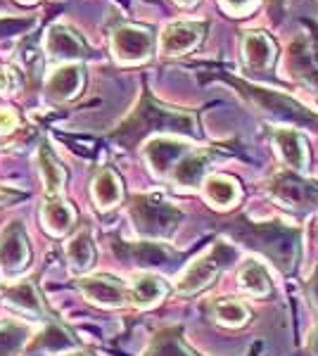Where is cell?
<instances>
[{"instance_id":"1","label":"cell","mask_w":318,"mask_h":356,"mask_svg":"<svg viewBox=\"0 0 318 356\" xmlns=\"http://www.w3.org/2000/svg\"><path fill=\"white\" fill-rule=\"evenodd\" d=\"M238 235L245 245H250L269 257L283 273L294 271L299 254H302V235H299V228L287 226L283 221L242 223Z\"/></svg>"},{"instance_id":"2","label":"cell","mask_w":318,"mask_h":356,"mask_svg":"<svg viewBox=\"0 0 318 356\" xmlns=\"http://www.w3.org/2000/svg\"><path fill=\"white\" fill-rule=\"evenodd\" d=\"M131 219L136 223L138 233L148 238H169L183 219L181 209L173 207L164 195L148 193L138 195L131 204Z\"/></svg>"},{"instance_id":"3","label":"cell","mask_w":318,"mask_h":356,"mask_svg":"<svg viewBox=\"0 0 318 356\" xmlns=\"http://www.w3.org/2000/svg\"><path fill=\"white\" fill-rule=\"evenodd\" d=\"M228 81L233 83L252 105H257L259 110L264 114H269V117L280 119V122L297 124V126H306V129H318V119L306 110L304 105L292 100V97L276 93V90H269V88H259V86H252L247 81H238V79H228Z\"/></svg>"},{"instance_id":"4","label":"cell","mask_w":318,"mask_h":356,"mask_svg":"<svg viewBox=\"0 0 318 356\" xmlns=\"http://www.w3.org/2000/svg\"><path fill=\"white\" fill-rule=\"evenodd\" d=\"M238 252L235 247H230L228 243H216L214 247H209V252L200 257V259L190 261L188 268L181 273V278L176 280V290L181 295H195V292L205 290L207 285L214 283L218 273L225 271L230 264L235 261Z\"/></svg>"},{"instance_id":"5","label":"cell","mask_w":318,"mask_h":356,"mask_svg":"<svg viewBox=\"0 0 318 356\" xmlns=\"http://www.w3.org/2000/svg\"><path fill=\"white\" fill-rule=\"evenodd\" d=\"M154 129H176V131H188L193 134L195 131V119L190 114H183V112H171V110H164V107H157L154 102H145L129 124H124V129L119 131V138H126L129 136L131 140H136L141 134H148V131H154Z\"/></svg>"},{"instance_id":"6","label":"cell","mask_w":318,"mask_h":356,"mask_svg":"<svg viewBox=\"0 0 318 356\" xmlns=\"http://www.w3.org/2000/svg\"><path fill=\"white\" fill-rule=\"evenodd\" d=\"M266 193L290 209H318V186L297 176V171H278L266 181Z\"/></svg>"},{"instance_id":"7","label":"cell","mask_w":318,"mask_h":356,"mask_svg":"<svg viewBox=\"0 0 318 356\" xmlns=\"http://www.w3.org/2000/svg\"><path fill=\"white\" fill-rule=\"evenodd\" d=\"M79 290L84 292V297L88 302L105 309H119L131 300L129 288L124 283H119L117 278H109V275H88V278H81Z\"/></svg>"},{"instance_id":"8","label":"cell","mask_w":318,"mask_h":356,"mask_svg":"<svg viewBox=\"0 0 318 356\" xmlns=\"http://www.w3.org/2000/svg\"><path fill=\"white\" fill-rule=\"evenodd\" d=\"M112 48L119 62L136 65L148 60L152 53V33L141 26H121L112 38Z\"/></svg>"},{"instance_id":"9","label":"cell","mask_w":318,"mask_h":356,"mask_svg":"<svg viewBox=\"0 0 318 356\" xmlns=\"http://www.w3.org/2000/svg\"><path fill=\"white\" fill-rule=\"evenodd\" d=\"M276 43L264 31H247L242 36V57L247 69L257 76H269L276 65Z\"/></svg>"},{"instance_id":"10","label":"cell","mask_w":318,"mask_h":356,"mask_svg":"<svg viewBox=\"0 0 318 356\" xmlns=\"http://www.w3.org/2000/svg\"><path fill=\"white\" fill-rule=\"evenodd\" d=\"M29 264V240L22 223H10L0 233V268L5 273H17Z\"/></svg>"},{"instance_id":"11","label":"cell","mask_w":318,"mask_h":356,"mask_svg":"<svg viewBox=\"0 0 318 356\" xmlns=\"http://www.w3.org/2000/svg\"><path fill=\"white\" fill-rule=\"evenodd\" d=\"M205 36V24L198 22H173L161 31L159 50L164 55H181L193 50Z\"/></svg>"},{"instance_id":"12","label":"cell","mask_w":318,"mask_h":356,"mask_svg":"<svg viewBox=\"0 0 318 356\" xmlns=\"http://www.w3.org/2000/svg\"><path fill=\"white\" fill-rule=\"evenodd\" d=\"M188 154V147L173 138H152L145 145V159L152 166L154 174L164 176Z\"/></svg>"},{"instance_id":"13","label":"cell","mask_w":318,"mask_h":356,"mask_svg":"<svg viewBox=\"0 0 318 356\" xmlns=\"http://www.w3.org/2000/svg\"><path fill=\"white\" fill-rule=\"evenodd\" d=\"M273 143L276 152L280 154V159L287 164L290 171H304L309 166V147H306L302 134H297L292 129H276Z\"/></svg>"},{"instance_id":"14","label":"cell","mask_w":318,"mask_h":356,"mask_svg":"<svg viewBox=\"0 0 318 356\" xmlns=\"http://www.w3.org/2000/svg\"><path fill=\"white\" fill-rule=\"evenodd\" d=\"M84 83V74H81V67L77 65H65L60 69H55L50 74L48 83H45V95L53 102H62L69 100Z\"/></svg>"},{"instance_id":"15","label":"cell","mask_w":318,"mask_h":356,"mask_svg":"<svg viewBox=\"0 0 318 356\" xmlns=\"http://www.w3.org/2000/svg\"><path fill=\"white\" fill-rule=\"evenodd\" d=\"M166 295V285L159 275L154 273H141L133 278L131 288H129V297L131 304L138 309H150L154 307L157 302L164 300Z\"/></svg>"},{"instance_id":"16","label":"cell","mask_w":318,"mask_h":356,"mask_svg":"<svg viewBox=\"0 0 318 356\" xmlns=\"http://www.w3.org/2000/svg\"><path fill=\"white\" fill-rule=\"evenodd\" d=\"M45 50L57 60H77L86 55L84 41L67 26H53L45 38Z\"/></svg>"},{"instance_id":"17","label":"cell","mask_w":318,"mask_h":356,"mask_svg":"<svg viewBox=\"0 0 318 356\" xmlns=\"http://www.w3.org/2000/svg\"><path fill=\"white\" fill-rule=\"evenodd\" d=\"M287 69L297 81H302L304 86H309L311 90H318V69L311 53L306 50V43L299 38L290 45L287 50Z\"/></svg>"},{"instance_id":"18","label":"cell","mask_w":318,"mask_h":356,"mask_svg":"<svg viewBox=\"0 0 318 356\" xmlns=\"http://www.w3.org/2000/svg\"><path fill=\"white\" fill-rule=\"evenodd\" d=\"M205 197L207 202H212L216 209H230L240 200V188L233 178L228 176H212L205 183Z\"/></svg>"},{"instance_id":"19","label":"cell","mask_w":318,"mask_h":356,"mask_svg":"<svg viewBox=\"0 0 318 356\" xmlns=\"http://www.w3.org/2000/svg\"><path fill=\"white\" fill-rule=\"evenodd\" d=\"M238 285L247 295L252 297H269L271 295V280H269V273L266 268L262 266L259 261H245L238 273Z\"/></svg>"},{"instance_id":"20","label":"cell","mask_w":318,"mask_h":356,"mask_svg":"<svg viewBox=\"0 0 318 356\" xmlns=\"http://www.w3.org/2000/svg\"><path fill=\"white\" fill-rule=\"evenodd\" d=\"M40 216H43V226L53 235H65L74 223V209L60 197H48Z\"/></svg>"},{"instance_id":"21","label":"cell","mask_w":318,"mask_h":356,"mask_svg":"<svg viewBox=\"0 0 318 356\" xmlns=\"http://www.w3.org/2000/svg\"><path fill=\"white\" fill-rule=\"evenodd\" d=\"M207 166H209V157H207V154H186V157L176 164L171 178L178 186L198 188L207 174Z\"/></svg>"},{"instance_id":"22","label":"cell","mask_w":318,"mask_h":356,"mask_svg":"<svg viewBox=\"0 0 318 356\" xmlns=\"http://www.w3.org/2000/svg\"><path fill=\"white\" fill-rule=\"evenodd\" d=\"M67 259H69V268L74 273H84L93 266L95 259V247L90 243L88 233H77L72 240L67 243Z\"/></svg>"},{"instance_id":"23","label":"cell","mask_w":318,"mask_h":356,"mask_svg":"<svg viewBox=\"0 0 318 356\" xmlns=\"http://www.w3.org/2000/svg\"><path fill=\"white\" fill-rule=\"evenodd\" d=\"M93 200L95 204L100 207V209H109V207L119 204L121 202V183L119 178L114 176V171L109 169H102L100 174L93 178Z\"/></svg>"},{"instance_id":"24","label":"cell","mask_w":318,"mask_h":356,"mask_svg":"<svg viewBox=\"0 0 318 356\" xmlns=\"http://www.w3.org/2000/svg\"><path fill=\"white\" fill-rule=\"evenodd\" d=\"M3 297H5V302L13 304V307H17L19 312L36 314V316L43 312V309H40V300H38L36 290H33V285L26 283V280L3 288Z\"/></svg>"},{"instance_id":"25","label":"cell","mask_w":318,"mask_h":356,"mask_svg":"<svg viewBox=\"0 0 318 356\" xmlns=\"http://www.w3.org/2000/svg\"><path fill=\"white\" fill-rule=\"evenodd\" d=\"M38 166H40V176H43L48 197H57L62 191V186H65V171H62V166L55 162L53 154L48 150L38 152Z\"/></svg>"},{"instance_id":"26","label":"cell","mask_w":318,"mask_h":356,"mask_svg":"<svg viewBox=\"0 0 318 356\" xmlns=\"http://www.w3.org/2000/svg\"><path fill=\"white\" fill-rule=\"evenodd\" d=\"M214 318H216L218 323L228 325V328H240V325L247 323L250 312H247L245 304H240L235 300H221L214 307Z\"/></svg>"},{"instance_id":"27","label":"cell","mask_w":318,"mask_h":356,"mask_svg":"<svg viewBox=\"0 0 318 356\" xmlns=\"http://www.w3.org/2000/svg\"><path fill=\"white\" fill-rule=\"evenodd\" d=\"M29 330L19 323L0 325V356H15L26 344Z\"/></svg>"},{"instance_id":"28","label":"cell","mask_w":318,"mask_h":356,"mask_svg":"<svg viewBox=\"0 0 318 356\" xmlns=\"http://www.w3.org/2000/svg\"><path fill=\"white\" fill-rule=\"evenodd\" d=\"M178 330H166L154 340L152 349H150L148 356H193L183 347V342L178 340Z\"/></svg>"},{"instance_id":"29","label":"cell","mask_w":318,"mask_h":356,"mask_svg":"<svg viewBox=\"0 0 318 356\" xmlns=\"http://www.w3.org/2000/svg\"><path fill=\"white\" fill-rule=\"evenodd\" d=\"M221 5L225 13H230L235 17H247L257 10L259 0H221Z\"/></svg>"},{"instance_id":"30","label":"cell","mask_w":318,"mask_h":356,"mask_svg":"<svg viewBox=\"0 0 318 356\" xmlns=\"http://www.w3.org/2000/svg\"><path fill=\"white\" fill-rule=\"evenodd\" d=\"M17 88H19V76L15 69L0 67V93H17Z\"/></svg>"},{"instance_id":"31","label":"cell","mask_w":318,"mask_h":356,"mask_svg":"<svg viewBox=\"0 0 318 356\" xmlns=\"http://www.w3.org/2000/svg\"><path fill=\"white\" fill-rule=\"evenodd\" d=\"M31 19H0V38L3 36H15V33L24 31L31 26Z\"/></svg>"},{"instance_id":"32","label":"cell","mask_w":318,"mask_h":356,"mask_svg":"<svg viewBox=\"0 0 318 356\" xmlns=\"http://www.w3.org/2000/svg\"><path fill=\"white\" fill-rule=\"evenodd\" d=\"M19 62L22 65L26 67V72H31L33 67H38L40 65V53L36 48H33V45H24V48L19 50Z\"/></svg>"},{"instance_id":"33","label":"cell","mask_w":318,"mask_h":356,"mask_svg":"<svg viewBox=\"0 0 318 356\" xmlns=\"http://www.w3.org/2000/svg\"><path fill=\"white\" fill-rule=\"evenodd\" d=\"M17 129V114L13 110H5V107H0V134H13Z\"/></svg>"},{"instance_id":"34","label":"cell","mask_w":318,"mask_h":356,"mask_svg":"<svg viewBox=\"0 0 318 356\" xmlns=\"http://www.w3.org/2000/svg\"><path fill=\"white\" fill-rule=\"evenodd\" d=\"M306 290H309L311 304H314V309L318 312V266H316V271L311 273V278H309V285H306Z\"/></svg>"},{"instance_id":"35","label":"cell","mask_w":318,"mask_h":356,"mask_svg":"<svg viewBox=\"0 0 318 356\" xmlns=\"http://www.w3.org/2000/svg\"><path fill=\"white\" fill-rule=\"evenodd\" d=\"M306 352H309L311 356H318V325L311 330L309 342H306Z\"/></svg>"},{"instance_id":"36","label":"cell","mask_w":318,"mask_h":356,"mask_svg":"<svg viewBox=\"0 0 318 356\" xmlns=\"http://www.w3.org/2000/svg\"><path fill=\"white\" fill-rule=\"evenodd\" d=\"M311 29V41H314V50H311V57H314L316 67H318V26L316 24H309Z\"/></svg>"},{"instance_id":"37","label":"cell","mask_w":318,"mask_h":356,"mask_svg":"<svg viewBox=\"0 0 318 356\" xmlns=\"http://www.w3.org/2000/svg\"><path fill=\"white\" fill-rule=\"evenodd\" d=\"M176 3H178V5H186V8H188V5H195L198 0H176Z\"/></svg>"},{"instance_id":"38","label":"cell","mask_w":318,"mask_h":356,"mask_svg":"<svg viewBox=\"0 0 318 356\" xmlns=\"http://www.w3.org/2000/svg\"><path fill=\"white\" fill-rule=\"evenodd\" d=\"M60 356H88V354H81V352H72V354H60Z\"/></svg>"},{"instance_id":"39","label":"cell","mask_w":318,"mask_h":356,"mask_svg":"<svg viewBox=\"0 0 318 356\" xmlns=\"http://www.w3.org/2000/svg\"><path fill=\"white\" fill-rule=\"evenodd\" d=\"M22 3H36V0H22Z\"/></svg>"}]
</instances>
